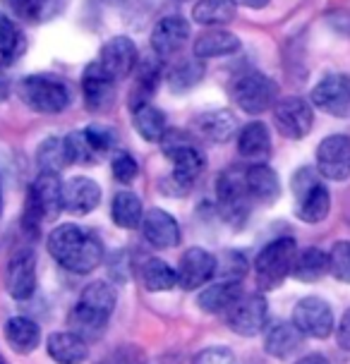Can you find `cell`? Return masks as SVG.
Returning a JSON list of instances; mask_svg holds the SVG:
<instances>
[{
	"label": "cell",
	"instance_id": "cell-1",
	"mask_svg": "<svg viewBox=\"0 0 350 364\" xmlns=\"http://www.w3.org/2000/svg\"><path fill=\"white\" fill-rule=\"evenodd\" d=\"M48 252L63 269L73 273H92L103 262L99 235L77 223H63L48 235Z\"/></svg>",
	"mask_w": 350,
	"mask_h": 364
},
{
	"label": "cell",
	"instance_id": "cell-2",
	"mask_svg": "<svg viewBox=\"0 0 350 364\" xmlns=\"http://www.w3.org/2000/svg\"><path fill=\"white\" fill-rule=\"evenodd\" d=\"M297 245L293 237H278L269 242L255 259V276L259 288L276 290L293 273Z\"/></svg>",
	"mask_w": 350,
	"mask_h": 364
},
{
	"label": "cell",
	"instance_id": "cell-3",
	"mask_svg": "<svg viewBox=\"0 0 350 364\" xmlns=\"http://www.w3.org/2000/svg\"><path fill=\"white\" fill-rule=\"evenodd\" d=\"M295 213L304 223H322L332 211V194L322 185L312 168H300L293 175Z\"/></svg>",
	"mask_w": 350,
	"mask_h": 364
},
{
	"label": "cell",
	"instance_id": "cell-4",
	"mask_svg": "<svg viewBox=\"0 0 350 364\" xmlns=\"http://www.w3.org/2000/svg\"><path fill=\"white\" fill-rule=\"evenodd\" d=\"M17 94L24 101V106H29L36 113H63L70 103V91L68 87L55 80V77L46 75H34V77H24L17 84Z\"/></svg>",
	"mask_w": 350,
	"mask_h": 364
},
{
	"label": "cell",
	"instance_id": "cell-5",
	"mask_svg": "<svg viewBox=\"0 0 350 364\" xmlns=\"http://www.w3.org/2000/svg\"><path fill=\"white\" fill-rule=\"evenodd\" d=\"M230 96H233V101H235V106L243 108L245 113L259 115V113H264V110L274 108L278 87L271 77L262 73H245L233 82Z\"/></svg>",
	"mask_w": 350,
	"mask_h": 364
},
{
	"label": "cell",
	"instance_id": "cell-6",
	"mask_svg": "<svg viewBox=\"0 0 350 364\" xmlns=\"http://www.w3.org/2000/svg\"><path fill=\"white\" fill-rule=\"evenodd\" d=\"M269 318V304L257 292H243L235 302L226 309V323L230 331L240 336H257L259 331L267 326Z\"/></svg>",
	"mask_w": 350,
	"mask_h": 364
},
{
	"label": "cell",
	"instance_id": "cell-7",
	"mask_svg": "<svg viewBox=\"0 0 350 364\" xmlns=\"http://www.w3.org/2000/svg\"><path fill=\"white\" fill-rule=\"evenodd\" d=\"M274 122L278 127V132L288 139H302L309 134L314 122L312 106L300 96H286L276 103L274 108Z\"/></svg>",
	"mask_w": 350,
	"mask_h": 364
},
{
	"label": "cell",
	"instance_id": "cell-8",
	"mask_svg": "<svg viewBox=\"0 0 350 364\" xmlns=\"http://www.w3.org/2000/svg\"><path fill=\"white\" fill-rule=\"evenodd\" d=\"M293 323L309 338H329L334 333V309L322 297H302L293 309Z\"/></svg>",
	"mask_w": 350,
	"mask_h": 364
},
{
	"label": "cell",
	"instance_id": "cell-9",
	"mask_svg": "<svg viewBox=\"0 0 350 364\" xmlns=\"http://www.w3.org/2000/svg\"><path fill=\"white\" fill-rule=\"evenodd\" d=\"M5 288L15 300L24 302L36 290V255L31 247H22L10 257L5 271Z\"/></svg>",
	"mask_w": 350,
	"mask_h": 364
},
{
	"label": "cell",
	"instance_id": "cell-10",
	"mask_svg": "<svg viewBox=\"0 0 350 364\" xmlns=\"http://www.w3.org/2000/svg\"><path fill=\"white\" fill-rule=\"evenodd\" d=\"M317 171L327 180L343 182L350 178V136L332 134L317 149Z\"/></svg>",
	"mask_w": 350,
	"mask_h": 364
},
{
	"label": "cell",
	"instance_id": "cell-11",
	"mask_svg": "<svg viewBox=\"0 0 350 364\" xmlns=\"http://www.w3.org/2000/svg\"><path fill=\"white\" fill-rule=\"evenodd\" d=\"M312 103L324 113L334 118H348L350 115V77L346 75H327L312 89Z\"/></svg>",
	"mask_w": 350,
	"mask_h": 364
},
{
	"label": "cell",
	"instance_id": "cell-12",
	"mask_svg": "<svg viewBox=\"0 0 350 364\" xmlns=\"http://www.w3.org/2000/svg\"><path fill=\"white\" fill-rule=\"evenodd\" d=\"M218 271V262L216 257L209 255L202 247H192L187 250L183 259H180L178 266V285L185 290H197L202 288L216 276Z\"/></svg>",
	"mask_w": 350,
	"mask_h": 364
},
{
	"label": "cell",
	"instance_id": "cell-13",
	"mask_svg": "<svg viewBox=\"0 0 350 364\" xmlns=\"http://www.w3.org/2000/svg\"><path fill=\"white\" fill-rule=\"evenodd\" d=\"M99 63L113 80H125L137 70V46L127 36H115L103 43Z\"/></svg>",
	"mask_w": 350,
	"mask_h": 364
},
{
	"label": "cell",
	"instance_id": "cell-14",
	"mask_svg": "<svg viewBox=\"0 0 350 364\" xmlns=\"http://www.w3.org/2000/svg\"><path fill=\"white\" fill-rule=\"evenodd\" d=\"M216 194H218V206L223 209L226 218L240 220L248 211V182H245V171H226L216 182Z\"/></svg>",
	"mask_w": 350,
	"mask_h": 364
},
{
	"label": "cell",
	"instance_id": "cell-15",
	"mask_svg": "<svg viewBox=\"0 0 350 364\" xmlns=\"http://www.w3.org/2000/svg\"><path fill=\"white\" fill-rule=\"evenodd\" d=\"M190 38V22L183 17H164L152 31V48L159 58H171L185 48Z\"/></svg>",
	"mask_w": 350,
	"mask_h": 364
},
{
	"label": "cell",
	"instance_id": "cell-16",
	"mask_svg": "<svg viewBox=\"0 0 350 364\" xmlns=\"http://www.w3.org/2000/svg\"><path fill=\"white\" fill-rule=\"evenodd\" d=\"M113 77L101 68V63H89L82 75V94L89 110H106L113 101Z\"/></svg>",
	"mask_w": 350,
	"mask_h": 364
},
{
	"label": "cell",
	"instance_id": "cell-17",
	"mask_svg": "<svg viewBox=\"0 0 350 364\" xmlns=\"http://www.w3.org/2000/svg\"><path fill=\"white\" fill-rule=\"evenodd\" d=\"M142 235L157 250H168L180 242V225L164 209H152L142 218Z\"/></svg>",
	"mask_w": 350,
	"mask_h": 364
},
{
	"label": "cell",
	"instance_id": "cell-18",
	"mask_svg": "<svg viewBox=\"0 0 350 364\" xmlns=\"http://www.w3.org/2000/svg\"><path fill=\"white\" fill-rule=\"evenodd\" d=\"M101 201V187L92 178H73L63 185V204L65 211L75 213V216H87L92 213Z\"/></svg>",
	"mask_w": 350,
	"mask_h": 364
},
{
	"label": "cell",
	"instance_id": "cell-19",
	"mask_svg": "<svg viewBox=\"0 0 350 364\" xmlns=\"http://www.w3.org/2000/svg\"><path fill=\"white\" fill-rule=\"evenodd\" d=\"M48 355L58 364H82L89 357V343L73 331H60V333L48 336Z\"/></svg>",
	"mask_w": 350,
	"mask_h": 364
},
{
	"label": "cell",
	"instance_id": "cell-20",
	"mask_svg": "<svg viewBox=\"0 0 350 364\" xmlns=\"http://www.w3.org/2000/svg\"><path fill=\"white\" fill-rule=\"evenodd\" d=\"M245 182H248V192L255 201L262 204H274L281 194V182L274 168H269L267 164H252L245 171Z\"/></svg>",
	"mask_w": 350,
	"mask_h": 364
},
{
	"label": "cell",
	"instance_id": "cell-21",
	"mask_svg": "<svg viewBox=\"0 0 350 364\" xmlns=\"http://www.w3.org/2000/svg\"><path fill=\"white\" fill-rule=\"evenodd\" d=\"M63 185L65 182H60L58 173H51V171H41V175L34 180L29 192L34 194V199L38 201V206H41L43 218H55L58 213L65 209Z\"/></svg>",
	"mask_w": 350,
	"mask_h": 364
},
{
	"label": "cell",
	"instance_id": "cell-22",
	"mask_svg": "<svg viewBox=\"0 0 350 364\" xmlns=\"http://www.w3.org/2000/svg\"><path fill=\"white\" fill-rule=\"evenodd\" d=\"M238 151L252 164H262L271 151V134L264 122H250L238 134Z\"/></svg>",
	"mask_w": 350,
	"mask_h": 364
},
{
	"label": "cell",
	"instance_id": "cell-23",
	"mask_svg": "<svg viewBox=\"0 0 350 364\" xmlns=\"http://www.w3.org/2000/svg\"><path fill=\"white\" fill-rule=\"evenodd\" d=\"M5 341H8V346L17 355H29L41 343V328H38L36 321H31L27 316H12L5 323Z\"/></svg>",
	"mask_w": 350,
	"mask_h": 364
},
{
	"label": "cell",
	"instance_id": "cell-24",
	"mask_svg": "<svg viewBox=\"0 0 350 364\" xmlns=\"http://www.w3.org/2000/svg\"><path fill=\"white\" fill-rule=\"evenodd\" d=\"M240 50V38L233 31H226L221 27H209V31H204L202 36H197L194 41V55L202 58H221L230 55Z\"/></svg>",
	"mask_w": 350,
	"mask_h": 364
},
{
	"label": "cell",
	"instance_id": "cell-25",
	"mask_svg": "<svg viewBox=\"0 0 350 364\" xmlns=\"http://www.w3.org/2000/svg\"><path fill=\"white\" fill-rule=\"evenodd\" d=\"M302 338L304 333L293 321L276 323L267 333V338H264V350H267L271 357H276V360H286V357H290L302 346Z\"/></svg>",
	"mask_w": 350,
	"mask_h": 364
},
{
	"label": "cell",
	"instance_id": "cell-26",
	"mask_svg": "<svg viewBox=\"0 0 350 364\" xmlns=\"http://www.w3.org/2000/svg\"><path fill=\"white\" fill-rule=\"evenodd\" d=\"M240 295H243L240 283L218 281V283H213L206 290L199 292L197 304H199V309L209 311V314H226V309H228Z\"/></svg>",
	"mask_w": 350,
	"mask_h": 364
},
{
	"label": "cell",
	"instance_id": "cell-27",
	"mask_svg": "<svg viewBox=\"0 0 350 364\" xmlns=\"http://www.w3.org/2000/svg\"><path fill=\"white\" fill-rule=\"evenodd\" d=\"M327 273H329V255L322 252L319 247H309V250H304L295 257L293 273H290V276L300 283H317V281H322Z\"/></svg>",
	"mask_w": 350,
	"mask_h": 364
},
{
	"label": "cell",
	"instance_id": "cell-28",
	"mask_svg": "<svg viewBox=\"0 0 350 364\" xmlns=\"http://www.w3.org/2000/svg\"><path fill=\"white\" fill-rule=\"evenodd\" d=\"M235 17L233 0H197L192 8V19L202 27H226Z\"/></svg>",
	"mask_w": 350,
	"mask_h": 364
},
{
	"label": "cell",
	"instance_id": "cell-29",
	"mask_svg": "<svg viewBox=\"0 0 350 364\" xmlns=\"http://www.w3.org/2000/svg\"><path fill=\"white\" fill-rule=\"evenodd\" d=\"M132 120H134L137 132L142 134V139H147V141H161L168 132V122H166L164 110L152 106L149 101L132 110Z\"/></svg>",
	"mask_w": 350,
	"mask_h": 364
},
{
	"label": "cell",
	"instance_id": "cell-30",
	"mask_svg": "<svg viewBox=\"0 0 350 364\" xmlns=\"http://www.w3.org/2000/svg\"><path fill=\"white\" fill-rule=\"evenodd\" d=\"M108 326V316L99 314V311L84 307V304L77 302V307L70 311V331L77 333L84 341H99L103 336V331Z\"/></svg>",
	"mask_w": 350,
	"mask_h": 364
},
{
	"label": "cell",
	"instance_id": "cell-31",
	"mask_svg": "<svg viewBox=\"0 0 350 364\" xmlns=\"http://www.w3.org/2000/svg\"><path fill=\"white\" fill-rule=\"evenodd\" d=\"M197 127L206 139L223 144V141H228L238 132V120L230 110H209V113H204L197 120Z\"/></svg>",
	"mask_w": 350,
	"mask_h": 364
},
{
	"label": "cell",
	"instance_id": "cell-32",
	"mask_svg": "<svg viewBox=\"0 0 350 364\" xmlns=\"http://www.w3.org/2000/svg\"><path fill=\"white\" fill-rule=\"evenodd\" d=\"M111 216L115 220V225L125 228V230H132V228L142 225V218H144V209H142V199L132 192H118L113 197L111 204Z\"/></svg>",
	"mask_w": 350,
	"mask_h": 364
},
{
	"label": "cell",
	"instance_id": "cell-33",
	"mask_svg": "<svg viewBox=\"0 0 350 364\" xmlns=\"http://www.w3.org/2000/svg\"><path fill=\"white\" fill-rule=\"evenodd\" d=\"M142 281L149 292H166L178 285V271H173L164 259H147L142 266Z\"/></svg>",
	"mask_w": 350,
	"mask_h": 364
},
{
	"label": "cell",
	"instance_id": "cell-34",
	"mask_svg": "<svg viewBox=\"0 0 350 364\" xmlns=\"http://www.w3.org/2000/svg\"><path fill=\"white\" fill-rule=\"evenodd\" d=\"M204 77V63L202 58H185V60L175 63L171 70H168V84H171L173 91H187L192 89L194 84Z\"/></svg>",
	"mask_w": 350,
	"mask_h": 364
},
{
	"label": "cell",
	"instance_id": "cell-35",
	"mask_svg": "<svg viewBox=\"0 0 350 364\" xmlns=\"http://www.w3.org/2000/svg\"><path fill=\"white\" fill-rule=\"evenodd\" d=\"M134 82H137V87H134V96H129V110H134L137 106H142V103H147L149 96H154V91H157L161 82V65L144 60L137 68Z\"/></svg>",
	"mask_w": 350,
	"mask_h": 364
},
{
	"label": "cell",
	"instance_id": "cell-36",
	"mask_svg": "<svg viewBox=\"0 0 350 364\" xmlns=\"http://www.w3.org/2000/svg\"><path fill=\"white\" fill-rule=\"evenodd\" d=\"M80 304H84V307L99 311V314L103 316H111L113 309H115V290L113 285L103 283V281H94L89 283L87 288L82 290L80 295Z\"/></svg>",
	"mask_w": 350,
	"mask_h": 364
},
{
	"label": "cell",
	"instance_id": "cell-37",
	"mask_svg": "<svg viewBox=\"0 0 350 364\" xmlns=\"http://www.w3.org/2000/svg\"><path fill=\"white\" fill-rule=\"evenodd\" d=\"M36 161L41 166V171H51V173H60L63 168L70 166L68 151H65V139H58V136H48L46 141H41L36 151Z\"/></svg>",
	"mask_w": 350,
	"mask_h": 364
},
{
	"label": "cell",
	"instance_id": "cell-38",
	"mask_svg": "<svg viewBox=\"0 0 350 364\" xmlns=\"http://www.w3.org/2000/svg\"><path fill=\"white\" fill-rule=\"evenodd\" d=\"M24 50V38L19 34V29L15 27V22L0 12V58L12 60Z\"/></svg>",
	"mask_w": 350,
	"mask_h": 364
},
{
	"label": "cell",
	"instance_id": "cell-39",
	"mask_svg": "<svg viewBox=\"0 0 350 364\" xmlns=\"http://www.w3.org/2000/svg\"><path fill=\"white\" fill-rule=\"evenodd\" d=\"M65 151H68L70 164L87 166L96 159V149L92 146V141H89L87 132H70L65 136Z\"/></svg>",
	"mask_w": 350,
	"mask_h": 364
},
{
	"label": "cell",
	"instance_id": "cell-40",
	"mask_svg": "<svg viewBox=\"0 0 350 364\" xmlns=\"http://www.w3.org/2000/svg\"><path fill=\"white\" fill-rule=\"evenodd\" d=\"M329 273L341 283H350V242L339 240L329 252Z\"/></svg>",
	"mask_w": 350,
	"mask_h": 364
},
{
	"label": "cell",
	"instance_id": "cell-41",
	"mask_svg": "<svg viewBox=\"0 0 350 364\" xmlns=\"http://www.w3.org/2000/svg\"><path fill=\"white\" fill-rule=\"evenodd\" d=\"M111 171H113V178L118 180L120 185H129V182H132L139 175V166H137V161L132 159V154L118 151V154L113 156Z\"/></svg>",
	"mask_w": 350,
	"mask_h": 364
},
{
	"label": "cell",
	"instance_id": "cell-42",
	"mask_svg": "<svg viewBox=\"0 0 350 364\" xmlns=\"http://www.w3.org/2000/svg\"><path fill=\"white\" fill-rule=\"evenodd\" d=\"M10 10L22 19H38L48 10V0H8Z\"/></svg>",
	"mask_w": 350,
	"mask_h": 364
},
{
	"label": "cell",
	"instance_id": "cell-43",
	"mask_svg": "<svg viewBox=\"0 0 350 364\" xmlns=\"http://www.w3.org/2000/svg\"><path fill=\"white\" fill-rule=\"evenodd\" d=\"M245 273H248V262H245V257L238 255V252H228V255H226V266L218 271V276H221L223 281L240 283Z\"/></svg>",
	"mask_w": 350,
	"mask_h": 364
},
{
	"label": "cell",
	"instance_id": "cell-44",
	"mask_svg": "<svg viewBox=\"0 0 350 364\" xmlns=\"http://www.w3.org/2000/svg\"><path fill=\"white\" fill-rule=\"evenodd\" d=\"M84 132H87L89 141H92V146L96 149V154L106 151V149H111L115 144V132L106 125H89Z\"/></svg>",
	"mask_w": 350,
	"mask_h": 364
},
{
	"label": "cell",
	"instance_id": "cell-45",
	"mask_svg": "<svg viewBox=\"0 0 350 364\" xmlns=\"http://www.w3.org/2000/svg\"><path fill=\"white\" fill-rule=\"evenodd\" d=\"M235 360H233V353L228 348H221V346H216V348H206L202 350L197 357H194V362L192 364H233Z\"/></svg>",
	"mask_w": 350,
	"mask_h": 364
},
{
	"label": "cell",
	"instance_id": "cell-46",
	"mask_svg": "<svg viewBox=\"0 0 350 364\" xmlns=\"http://www.w3.org/2000/svg\"><path fill=\"white\" fill-rule=\"evenodd\" d=\"M113 364H147V353L139 346H122L113 355Z\"/></svg>",
	"mask_w": 350,
	"mask_h": 364
},
{
	"label": "cell",
	"instance_id": "cell-47",
	"mask_svg": "<svg viewBox=\"0 0 350 364\" xmlns=\"http://www.w3.org/2000/svg\"><path fill=\"white\" fill-rule=\"evenodd\" d=\"M336 341L346 353H350V309L341 316L339 328H336Z\"/></svg>",
	"mask_w": 350,
	"mask_h": 364
},
{
	"label": "cell",
	"instance_id": "cell-48",
	"mask_svg": "<svg viewBox=\"0 0 350 364\" xmlns=\"http://www.w3.org/2000/svg\"><path fill=\"white\" fill-rule=\"evenodd\" d=\"M10 89H12L10 77H8V73H5L3 68H0V101L8 99V96H10Z\"/></svg>",
	"mask_w": 350,
	"mask_h": 364
},
{
	"label": "cell",
	"instance_id": "cell-49",
	"mask_svg": "<svg viewBox=\"0 0 350 364\" xmlns=\"http://www.w3.org/2000/svg\"><path fill=\"white\" fill-rule=\"evenodd\" d=\"M235 5H245V8H255V10H259V8H267L269 5V0H233Z\"/></svg>",
	"mask_w": 350,
	"mask_h": 364
},
{
	"label": "cell",
	"instance_id": "cell-50",
	"mask_svg": "<svg viewBox=\"0 0 350 364\" xmlns=\"http://www.w3.org/2000/svg\"><path fill=\"white\" fill-rule=\"evenodd\" d=\"M295 364H329V360L324 355H307L302 360H297Z\"/></svg>",
	"mask_w": 350,
	"mask_h": 364
},
{
	"label": "cell",
	"instance_id": "cell-51",
	"mask_svg": "<svg viewBox=\"0 0 350 364\" xmlns=\"http://www.w3.org/2000/svg\"><path fill=\"white\" fill-rule=\"evenodd\" d=\"M0 216H3V182H0Z\"/></svg>",
	"mask_w": 350,
	"mask_h": 364
},
{
	"label": "cell",
	"instance_id": "cell-52",
	"mask_svg": "<svg viewBox=\"0 0 350 364\" xmlns=\"http://www.w3.org/2000/svg\"><path fill=\"white\" fill-rule=\"evenodd\" d=\"M0 364H3V360H0Z\"/></svg>",
	"mask_w": 350,
	"mask_h": 364
}]
</instances>
